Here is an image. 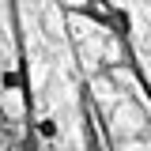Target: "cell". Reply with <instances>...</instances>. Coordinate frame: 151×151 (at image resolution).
Wrapping results in <instances>:
<instances>
[{
    "mask_svg": "<svg viewBox=\"0 0 151 151\" xmlns=\"http://www.w3.org/2000/svg\"><path fill=\"white\" fill-rule=\"evenodd\" d=\"M0 102H4V113L8 117H19L23 113V94H19V87L15 91H0Z\"/></svg>",
    "mask_w": 151,
    "mask_h": 151,
    "instance_id": "cell-1",
    "label": "cell"
},
{
    "mask_svg": "<svg viewBox=\"0 0 151 151\" xmlns=\"http://www.w3.org/2000/svg\"><path fill=\"white\" fill-rule=\"evenodd\" d=\"M0 87H4V91H15L19 87V72L15 68H4V72H0Z\"/></svg>",
    "mask_w": 151,
    "mask_h": 151,
    "instance_id": "cell-3",
    "label": "cell"
},
{
    "mask_svg": "<svg viewBox=\"0 0 151 151\" xmlns=\"http://www.w3.org/2000/svg\"><path fill=\"white\" fill-rule=\"evenodd\" d=\"M38 136H42V140H57V121L53 117H42V121H38Z\"/></svg>",
    "mask_w": 151,
    "mask_h": 151,
    "instance_id": "cell-2",
    "label": "cell"
}]
</instances>
